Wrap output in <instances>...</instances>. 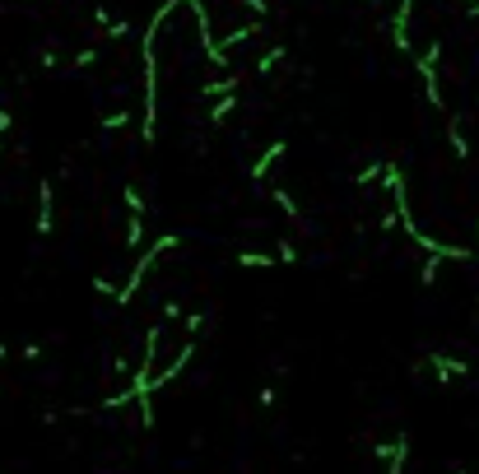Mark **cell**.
I'll return each mask as SVG.
<instances>
[{
	"label": "cell",
	"instance_id": "1",
	"mask_svg": "<svg viewBox=\"0 0 479 474\" xmlns=\"http://www.w3.org/2000/svg\"><path fill=\"white\" fill-rule=\"evenodd\" d=\"M51 223H57V201H51V182H42V186H38V223H33L38 237L51 233Z\"/></svg>",
	"mask_w": 479,
	"mask_h": 474
},
{
	"label": "cell",
	"instance_id": "2",
	"mask_svg": "<svg viewBox=\"0 0 479 474\" xmlns=\"http://www.w3.org/2000/svg\"><path fill=\"white\" fill-rule=\"evenodd\" d=\"M405 461H410V433H395L391 456H386V474H405Z\"/></svg>",
	"mask_w": 479,
	"mask_h": 474
},
{
	"label": "cell",
	"instance_id": "3",
	"mask_svg": "<svg viewBox=\"0 0 479 474\" xmlns=\"http://www.w3.org/2000/svg\"><path fill=\"white\" fill-rule=\"evenodd\" d=\"M237 265L243 270H275V251H237Z\"/></svg>",
	"mask_w": 479,
	"mask_h": 474
},
{
	"label": "cell",
	"instance_id": "4",
	"mask_svg": "<svg viewBox=\"0 0 479 474\" xmlns=\"http://www.w3.org/2000/svg\"><path fill=\"white\" fill-rule=\"evenodd\" d=\"M279 154H284V145H271V149H265V154H261V158L252 163V177H265V173H271Z\"/></svg>",
	"mask_w": 479,
	"mask_h": 474
},
{
	"label": "cell",
	"instance_id": "5",
	"mask_svg": "<svg viewBox=\"0 0 479 474\" xmlns=\"http://www.w3.org/2000/svg\"><path fill=\"white\" fill-rule=\"evenodd\" d=\"M271 201H275V205H279V210H284L288 219H303V205H298V201H294V195H288V191H275Z\"/></svg>",
	"mask_w": 479,
	"mask_h": 474
},
{
	"label": "cell",
	"instance_id": "6",
	"mask_svg": "<svg viewBox=\"0 0 479 474\" xmlns=\"http://www.w3.org/2000/svg\"><path fill=\"white\" fill-rule=\"evenodd\" d=\"M442 274V256H429V261H423V270H419V284L423 289H433V279Z\"/></svg>",
	"mask_w": 479,
	"mask_h": 474
},
{
	"label": "cell",
	"instance_id": "7",
	"mask_svg": "<svg viewBox=\"0 0 479 474\" xmlns=\"http://www.w3.org/2000/svg\"><path fill=\"white\" fill-rule=\"evenodd\" d=\"M126 214H140L145 219V195L136 186H126Z\"/></svg>",
	"mask_w": 479,
	"mask_h": 474
},
{
	"label": "cell",
	"instance_id": "8",
	"mask_svg": "<svg viewBox=\"0 0 479 474\" xmlns=\"http://www.w3.org/2000/svg\"><path fill=\"white\" fill-rule=\"evenodd\" d=\"M19 353H23V358H29V362H38V358H42V344H23Z\"/></svg>",
	"mask_w": 479,
	"mask_h": 474
},
{
	"label": "cell",
	"instance_id": "9",
	"mask_svg": "<svg viewBox=\"0 0 479 474\" xmlns=\"http://www.w3.org/2000/svg\"><path fill=\"white\" fill-rule=\"evenodd\" d=\"M10 130V112H0V135H5Z\"/></svg>",
	"mask_w": 479,
	"mask_h": 474
},
{
	"label": "cell",
	"instance_id": "10",
	"mask_svg": "<svg viewBox=\"0 0 479 474\" xmlns=\"http://www.w3.org/2000/svg\"><path fill=\"white\" fill-rule=\"evenodd\" d=\"M5 358H10V349H5V344H0V362H5Z\"/></svg>",
	"mask_w": 479,
	"mask_h": 474
},
{
	"label": "cell",
	"instance_id": "11",
	"mask_svg": "<svg viewBox=\"0 0 479 474\" xmlns=\"http://www.w3.org/2000/svg\"><path fill=\"white\" fill-rule=\"evenodd\" d=\"M451 474H470V470H466V465H457V470H451Z\"/></svg>",
	"mask_w": 479,
	"mask_h": 474
},
{
	"label": "cell",
	"instance_id": "12",
	"mask_svg": "<svg viewBox=\"0 0 479 474\" xmlns=\"http://www.w3.org/2000/svg\"><path fill=\"white\" fill-rule=\"evenodd\" d=\"M475 233H479V219H475Z\"/></svg>",
	"mask_w": 479,
	"mask_h": 474
}]
</instances>
